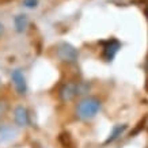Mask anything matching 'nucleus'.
<instances>
[{
  "mask_svg": "<svg viewBox=\"0 0 148 148\" xmlns=\"http://www.w3.org/2000/svg\"><path fill=\"white\" fill-rule=\"evenodd\" d=\"M102 108V102L101 99L97 97H86L77 102L76 108H75V114L79 120H91L94 118L98 112Z\"/></svg>",
  "mask_w": 148,
  "mask_h": 148,
  "instance_id": "nucleus-1",
  "label": "nucleus"
},
{
  "mask_svg": "<svg viewBox=\"0 0 148 148\" xmlns=\"http://www.w3.org/2000/svg\"><path fill=\"white\" fill-rule=\"evenodd\" d=\"M56 54L60 61L67 64H73L77 61V57H79V53L77 50L68 42H61L60 45L57 46V50H56Z\"/></svg>",
  "mask_w": 148,
  "mask_h": 148,
  "instance_id": "nucleus-2",
  "label": "nucleus"
},
{
  "mask_svg": "<svg viewBox=\"0 0 148 148\" xmlns=\"http://www.w3.org/2000/svg\"><path fill=\"white\" fill-rule=\"evenodd\" d=\"M58 97L63 102H71L72 99L77 97V83H73V82L64 83L58 90Z\"/></svg>",
  "mask_w": 148,
  "mask_h": 148,
  "instance_id": "nucleus-3",
  "label": "nucleus"
},
{
  "mask_svg": "<svg viewBox=\"0 0 148 148\" xmlns=\"http://www.w3.org/2000/svg\"><path fill=\"white\" fill-rule=\"evenodd\" d=\"M103 44V50H102V56L106 61H112L113 58L116 57V54L118 53V50L121 48V44L116 40V38H110Z\"/></svg>",
  "mask_w": 148,
  "mask_h": 148,
  "instance_id": "nucleus-4",
  "label": "nucleus"
},
{
  "mask_svg": "<svg viewBox=\"0 0 148 148\" xmlns=\"http://www.w3.org/2000/svg\"><path fill=\"white\" fill-rule=\"evenodd\" d=\"M11 80L15 87V91L19 95H25L27 91V84H26V77L23 75V72L21 69H14L11 73Z\"/></svg>",
  "mask_w": 148,
  "mask_h": 148,
  "instance_id": "nucleus-5",
  "label": "nucleus"
},
{
  "mask_svg": "<svg viewBox=\"0 0 148 148\" xmlns=\"http://www.w3.org/2000/svg\"><path fill=\"white\" fill-rule=\"evenodd\" d=\"M14 120L16 122L18 126H29L30 125V116L26 108L23 106H18L14 110Z\"/></svg>",
  "mask_w": 148,
  "mask_h": 148,
  "instance_id": "nucleus-6",
  "label": "nucleus"
},
{
  "mask_svg": "<svg viewBox=\"0 0 148 148\" xmlns=\"http://www.w3.org/2000/svg\"><path fill=\"white\" fill-rule=\"evenodd\" d=\"M125 130H126V125H125V124H122V125H121V124H120V125H116V126H114V128L112 129V132L109 133V137L106 139L105 144H109V143H113V141H116V140L118 139V137H120V136H121L122 133L125 132Z\"/></svg>",
  "mask_w": 148,
  "mask_h": 148,
  "instance_id": "nucleus-7",
  "label": "nucleus"
},
{
  "mask_svg": "<svg viewBox=\"0 0 148 148\" xmlns=\"http://www.w3.org/2000/svg\"><path fill=\"white\" fill-rule=\"evenodd\" d=\"M14 23H15V29L18 33H23L26 30L27 25H29V19H27L26 15H16L15 19H14Z\"/></svg>",
  "mask_w": 148,
  "mask_h": 148,
  "instance_id": "nucleus-8",
  "label": "nucleus"
},
{
  "mask_svg": "<svg viewBox=\"0 0 148 148\" xmlns=\"http://www.w3.org/2000/svg\"><path fill=\"white\" fill-rule=\"evenodd\" d=\"M23 5L27 8H36L38 5V0H23Z\"/></svg>",
  "mask_w": 148,
  "mask_h": 148,
  "instance_id": "nucleus-9",
  "label": "nucleus"
},
{
  "mask_svg": "<svg viewBox=\"0 0 148 148\" xmlns=\"http://www.w3.org/2000/svg\"><path fill=\"white\" fill-rule=\"evenodd\" d=\"M5 110H7V106H5V103H3V105L0 106V116H3L5 113Z\"/></svg>",
  "mask_w": 148,
  "mask_h": 148,
  "instance_id": "nucleus-10",
  "label": "nucleus"
},
{
  "mask_svg": "<svg viewBox=\"0 0 148 148\" xmlns=\"http://www.w3.org/2000/svg\"><path fill=\"white\" fill-rule=\"evenodd\" d=\"M3 33H4V26H3V25L0 23V36H1Z\"/></svg>",
  "mask_w": 148,
  "mask_h": 148,
  "instance_id": "nucleus-11",
  "label": "nucleus"
}]
</instances>
